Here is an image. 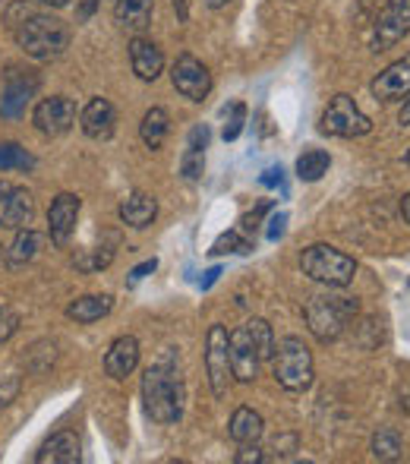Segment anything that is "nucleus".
Instances as JSON below:
<instances>
[{
  "instance_id": "obj_31",
  "label": "nucleus",
  "mask_w": 410,
  "mask_h": 464,
  "mask_svg": "<svg viewBox=\"0 0 410 464\" xmlns=\"http://www.w3.org/2000/svg\"><path fill=\"white\" fill-rule=\"evenodd\" d=\"M246 123V104L243 102H234L231 108H224V142H234L240 136Z\"/></svg>"
},
{
  "instance_id": "obj_25",
  "label": "nucleus",
  "mask_w": 410,
  "mask_h": 464,
  "mask_svg": "<svg viewBox=\"0 0 410 464\" xmlns=\"http://www.w3.org/2000/svg\"><path fill=\"white\" fill-rule=\"evenodd\" d=\"M167 130H171V117H167L165 108H148L142 114V123H139V140L146 142V149L158 152L167 140Z\"/></svg>"
},
{
  "instance_id": "obj_1",
  "label": "nucleus",
  "mask_w": 410,
  "mask_h": 464,
  "mask_svg": "<svg viewBox=\"0 0 410 464\" xmlns=\"http://www.w3.org/2000/svg\"><path fill=\"white\" fill-rule=\"evenodd\" d=\"M142 408H146L148 420L161 423V427H171L184 417V382H180V372L174 357H161L155 367L142 372Z\"/></svg>"
},
{
  "instance_id": "obj_34",
  "label": "nucleus",
  "mask_w": 410,
  "mask_h": 464,
  "mask_svg": "<svg viewBox=\"0 0 410 464\" xmlns=\"http://www.w3.org/2000/svg\"><path fill=\"white\" fill-rule=\"evenodd\" d=\"M19 389H23V379H19V376L0 379V411L10 408V404L16 401V398H19Z\"/></svg>"
},
{
  "instance_id": "obj_44",
  "label": "nucleus",
  "mask_w": 410,
  "mask_h": 464,
  "mask_svg": "<svg viewBox=\"0 0 410 464\" xmlns=\"http://www.w3.org/2000/svg\"><path fill=\"white\" fill-rule=\"evenodd\" d=\"M405 161H407V165H410V149H407V155H405Z\"/></svg>"
},
{
  "instance_id": "obj_13",
  "label": "nucleus",
  "mask_w": 410,
  "mask_h": 464,
  "mask_svg": "<svg viewBox=\"0 0 410 464\" xmlns=\"http://www.w3.org/2000/svg\"><path fill=\"white\" fill-rule=\"evenodd\" d=\"M76 221H80V196L61 193L48 208V237L54 246H67L70 237L76 234Z\"/></svg>"
},
{
  "instance_id": "obj_29",
  "label": "nucleus",
  "mask_w": 410,
  "mask_h": 464,
  "mask_svg": "<svg viewBox=\"0 0 410 464\" xmlns=\"http://www.w3.org/2000/svg\"><path fill=\"white\" fill-rule=\"evenodd\" d=\"M246 332H250L259 357L269 361V357L275 354V332H272V325L265 323V319H250V323H246Z\"/></svg>"
},
{
  "instance_id": "obj_21",
  "label": "nucleus",
  "mask_w": 410,
  "mask_h": 464,
  "mask_svg": "<svg viewBox=\"0 0 410 464\" xmlns=\"http://www.w3.org/2000/svg\"><path fill=\"white\" fill-rule=\"evenodd\" d=\"M205 149H208V127H205V123H199V127L190 130V140H186L184 161H180V174H184V180H190V184H196V180L203 178Z\"/></svg>"
},
{
  "instance_id": "obj_5",
  "label": "nucleus",
  "mask_w": 410,
  "mask_h": 464,
  "mask_svg": "<svg viewBox=\"0 0 410 464\" xmlns=\"http://www.w3.org/2000/svg\"><path fill=\"white\" fill-rule=\"evenodd\" d=\"M300 269L310 281L325 285V287H348L357 276L354 256H348V253H341L331 244L307 246L300 256Z\"/></svg>"
},
{
  "instance_id": "obj_17",
  "label": "nucleus",
  "mask_w": 410,
  "mask_h": 464,
  "mask_svg": "<svg viewBox=\"0 0 410 464\" xmlns=\"http://www.w3.org/2000/svg\"><path fill=\"white\" fill-rule=\"evenodd\" d=\"M82 461V442L76 433L61 430L35 452V464H80Z\"/></svg>"
},
{
  "instance_id": "obj_33",
  "label": "nucleus",
  "mask_w": 410,
  "mask_h": 464,
  "mask_svg": "<svg viewBox=\"0 0 410 464\" xmlns=\"http://www.w3.org/2000/svg\"><path fill=\"white\" fill-rule=\"evenodd\" d=\"M16 329H19V316L10 306H0V348L16 335Z\"/></svg>"
},
{
  "instance_id": "obj_40",
  "label": "nucleus",
  "mask_w": 410,
  "mask_h": 464,
  "mask_svg": "<svg viewBox=\"0 0 410 464\" xmlns=\"http://www.w3.org/2000/svg\"><path fill=\"white\" fill-rule=\"evenodd\" d=\"M401 215H405V221L410 225V193L405 196V199H401Z\"/></svg>"
},
{
  "instance_id": "obj_32",
  "label": "nucleus",
  "mask_w": 410,
  "mask_h": 464,
  "mask_svg": "<svg viewBox=\"0 0 410 464\" xmlns=\"http://www.w3.org/2000/svg\"><path fill=\"white\" fill-rule=\"evenodd\" d=\"M6 168H32V159L16 142H4L0 146V171H6Z\"/></svg>"
},
{
  "instance_id": "obj_6",
  "label": "nucleus",
  "mask_w": 410,
  "mask_h": 464,
  "mask_svg": "<svg viewBox=\"0 0 410 464\" xmlns=\"http://www.w3.org/2000/svg\"><path fill=\"white\" fill-rule=\"evenodd\" d=\"M319 130L325 136H338V140H357V136H367L373 130V121L357 108L350 95H335L319 117Z\"/></svg>"
},
{
  "instance_id": "obj_15",
  "label": "nucleus",
  "mask_w": 410,
  "mask_h": 464,
  "mask_svg": "<svg viewBox=\"0 0 410 464\" xmlns=\"http://www.w3.org/2000/svg\"><path fill=\"white\" fill-rule=\"evenodd\" d=\"M369 89H373L376 102H382V104L405 102V98L410 95V57H405V61H395L392 67L382 70Z\"/></svg>"
},
{
  "instance_id": "obj_41",
  "label": "nucleus",
  "mask_w": 410,
  "mask_h": 464,
  "mask_svg": "<svg viewBox=\"0 0 410 464\" xmlns=\"http://www.w3.org/2000/svg\"><path fill=\"white\" fill-rule=\"evenodd\" d=\"M44 6H54V10H63V6H70V0H42Z\"/></svg>"
},
{
  "instance_id": "obj_16",
  "label": "nucleus",
  "mask_w": 410,
  "mask_h": 464,
  "mask_svg": "<svg viewBox=\"0 0 410 464\" xmlns=\"http://www.w3.org/2000/svg\"><path fill=\"white\" fill-rule=\"evenodd\" d=\"M129 67H133L136 80L155 82L161 76V70H165V54H161V48L152 38L136 35L133 42H129Z\"/></svg>"
},
{
  "instance_id": "obj_10",
  "label": "nucleus",
  "mask_w": 410,
  "mask_h": 464,
  "mask_svg": "<svg viewBox=\"0 0 410 464\" xmlns=\"http://www.w3.org/2000/svg\"><path fill=\"white\" fill-rule=\"evenodd\" d=\"M32 123L42 136H63L76 123V102L67 95H51L35 104Z\"/></svg>"
},
{
  "instance_id": "obj_37",
  "label": "nucleus",
  "mask_w": 410,
  "mask_h": 464,
  "mask_svg": "<svg viewBox=\"0 0 410 464\" xmlns=\"http://www.w3.org/2000/svg\"><path fill=\"white\" fill-rule=\"evenodd\" d=\"M171 4H174V10H177L180 23H186V19H190V0H171Z\"/></svg>"
},
{
  "instance_id": "obj_38",
  "label": "nucleus",
  "mask_w": 410,
  "mask_h": 464,
  "mask_svg": "<svg viewBox=\"0 0 410 464\" xmlns=\"http://www.w3.org/2000/svg\"><path fill=\"white\" fill-rule=\"evenodd\" d=\"M398 123L401 127H410V95L405 98V108H401V114H398Z\"/></svg>"
},
{
  "instance_id": "obj_14",
  "label": "nucleus",
  "mask_w": 410,
  "mask_h": 464,
  "mask_svg": "<svg viewBox=\"0 0 410 464\" xmlns=\"http://www.w3.org/2000/svg\"><path fill=\"white\" fill-rule=\"evenodd\" d=\"M227 351H231V370L237 382H253L259 376V367H262V357H259L256 344H253L246 325H240L237 332H231V342H227Z\"/></svg>"
},
{
  "instance_id": "obj_2",
  "label": "nucleus",
  "mask_w": 410,
  "mask_h": 464,
  "mask_svg": "<svg viewBox=\"0 0 410 464\" xmlns=\"http://www.w3.org/2000/svg\"><path fill=\"white\" fill-rule=\"evenodd\" d=\"M16 48H23L32 61H57L70 48V29L51 13H25L23 23L13 25Z\"/></svg>"
},
{
  "instance_id": "obj_42",
  "label": "nucleus",
  "mask_w": 410,
  "mask_h": 464,
  "mask_svg": "<svg viewBox=\"0 0 410 464\" xmlns=\"http://www.w3.org/2000/svg\"><path fill=\"white\" fill-rule=\"evenodd\" d=\"M231 0H205V6L208 10H221V6H227Z\"/></svg>"
},
{
  "instance_id": "obj_26",
  "label": "nucleus",
  "mask_w": 410,
  "mask_h": 464,
  "mask_svg": "<svg viewBox=\"0 0 410 464\" xmlns=\"http://www.w3.org/2000/svg\"><path fill=\"white\" fill-rule=\"evenodd\" d=\"M38 250H42V234H35L32 227H23V231L16 234V240H13V246L6 250V266H13V269H19V266L32 263V259L38 256Z\"/></svg>"
},
{
  "instance_id": "obj_35",
  "label": "nucleus",
  "mask_w": 410,
  "mask_h": 464,
  "mask_svg": "<svg viewBox=\"0 0 410 464\" xmlns=\"http://www.w3.org/2000/svg\"><path fill=\"white\" fill-rule=\"evenodd\" d=\"M259 461H265V452L259 449V442H243L240 452L234 455V464H259Z\"/></svg>"
},
{
  "instance_id": "obj_8",
  "label": "nucleus",
  "mask_w": 410,
  "mask_h": 464,
  "mask_svg": "<svg viewBox=\"0 0 410 464\" xmlns=\"http://www.w3.org/2000/svg\"><path fill=\"white\" fill-rule=\"evenodd\" d=\"M38 86H42V80H38L35 70L10 67L6 70V80H4V95H0V114H4L6 121L23 117L25 104L35 98Z\"/></svg>"
},
{
  "instance_id": "obj_4",
  "label": "nucleus",
  "mask_w": 410,
  "mask_h": 464,
  "mask_svg": "<svg viewBox=\"0 0 410 464\" xmlns=\"http://www.w3.org/2000/svg\"><path fill=\"white\" fill-rule=\"evenodd\" d=\"M272 376L284 392H307L312 385V351L297 335H288L281 344H275L272 354Z\"/></svg>"
},
{
  "instance_id": "obj_7",
  "label": "nucleus",
  "mask_w": 410,
  "mask_h": 464,
  "mask_svg": "<svg viewBox=\"0 0 410 464\" xmlns=\"http://www.w3.org/2000/svg\"><path fill=\"white\" fill-rule=\"evenodd\" d=\"M227 335L224 325H212L205 335V372H208V385H212L215 398H227L234 382V370H231V351H227Z\"/></svg>"
},
{
  "instance_id": "obj_18",
  "label": "nucleus",
  "mask_w": 410,
  "mask_h": 464,
  "mask_svg": "<svg viewBox=\"0 0 410 464\" xmlns=\"http://www.w3.org/2000/svg\"><path fill=\"white\" fill-rule=\"evenodd\" d=\"M136 367H139V342H136L133 335L114 338L108 354H104V372L120 382V379H127Z\"/></svg>"
},
{
  "instance_id": "obj_9",
  "label": "nucleus",
  "mask_w": 410,
  "mask_h": 464,
  "mask_svg": "<svg viewBox=\"0 0 410 464\" xmlns=\"http://www.w3.org/2000/svg\"><path fill=\"white\" fill-rule=\"evenodd\" d=\"M410 32V0H388L373 25V51H388Z\"/></svg>"
},
{
  "instance_id": "obj_43",
  "label": "nucleus",
  "mask_w": 410,
  "mask_h": 464,
  "mask_svg": "<svg viewBox=\"0 0 410 464\" xmlns=\"http://www.w3.org/2000/svg\"><path fill=\"white\" fill-rule=\"evenodd\" d=\"M6 256V250H4V246H0V259H4Z\"/></svg>"
},
{
  "instance_id": "obj_11",
  "label": "nucleus",
  "mask_w": 410,
  "mask_h": 464,
  "mask_svg": "<svg viewBox=\"0 0 410 464\" xmlns=\"http://www.w3.org/2000/svg\"><path fill=\"white\" fill-rule=\"evenodd\" d=\"M171 82L184 98L190 102H205L208 92H212V73L199 57L193 54H180L171 67Z\"/></svg>"
},
{
  "instance_id": "obj_12",
  "label": "nucleus",
  "mask_w": 410,
  "mask_h": 464,
  "mask_svg": "<svg viewBox=\"0 0 410 464\" xmlns=\"http://www.w3.org/2000/svg\"><path fill=\"white\" fill-rule=\"evenodd\" d=\"M35 218V196L25 187L0 180V227L10 231H23Z\"/></svg>"
},
{
  "instance_id": "obj_39",
  "label": "nucleus",
  "mask_w": 410,
  "mask_h": 464,
  "mask_svg": "<svg viewBox=\"0 0 410 464\" xmlns=\"http://www.w3.org/2000/svg\"><path fill=\"white\" fill-rule=\"evenodd\" d=\"M95 4H99V0H86V4H82V10H80V19H86V16H92V10H95Z\"/></svg>"
},
{
  "instance_id": "obj_20",
  "label": "nucleus",
  "mask_w": 410,
  "mask_h": 464,
  "mask_svg": "<svg viewBox=\"0 0 410 464\" xmlns=\"http://www.w3.org/2000/svg\"><path fill=\"white\" fill-rule=\"evenodd\" d=\"M155 215H158V199L148 193H129L127 199L120 202V208H117V218L127 227H136V231L152 225Z\"/></svg>"
},
{
  "instance_id": "obj_19",
  "label": "nucleus",
  "mask_w": 410,
  "mask_h": 464,
  "mask_svg": "<svg viewBox=\"0 0 410 464\" xmlns=\"http://www.w3.org/2000/svg\"><path fill=\"white\" fill-rule=\"evenodd\" d=\"M114 123H117V111L108 98H92L80 114V127L89 140H108L114 133Z\"/></svg>"
},
{
  "instance_id": "obj_30",
  "label": "nucleus",
  "mask_w": 410,
  "mask_h": 464,
  "mask_svg": "<svg viewBox=\"0 0 410 464\" xmlns=\"http://www.w3.org/2000/svg\"><path fill=\"white\" fill-rule=\"evenodd\" d=\"M250 250H253V244L246 237H240V231H227L215 240L208 253H212V256H224V253H250Z\"/></svg>"
},
{
  "instance_id": "obj_24",
  "label": "nucleus",
  "mask_w": 410,
  "mask_h": 464,
  "mask_svg": "<svg viewBox=\"0 0 410 464\" xmlns=\"http://www.w3.org/2000/svg\"><path fill=\"white\" fill-rule=\"evenodd\" d=\"M262 430H265V423H262V417L256 414L253 408H237L231 414V423H227V433H231V440L234 442H259L262 440Z\"/></svg>"
},
{
  "instance_id": "obj_23",
  "label": "nucleus",
  "mask_w": 410,
  "mask_h": 464,
  "mask_svg": "<svg viewBox=\"0 0 410 464\" xmlns=\"http://www.w3.org/2000/svg\"><path fill=\"white\" fill-rule=\"evenodd\" d=\"M114 16L123 29L146 32L152 25V0H114Z\"/></svg>"
},
{
  "instance_id": "obj_22",
  "label": "nucleus",
  "mask_w": 410,
  "mask_h": 464,
  "mask_svg": "<svg viewBox=\"0 0 410 464\" xmlns=\"http://www.w3.org/2000/svg\"><path fill=\"white\" fill-rule=\"evenodd\" d=\"M110 310H114V297L110 294H86V297L73 300L67 306V319H73L80 325H92L108 316Z\"/></svg>"
},
{
  "instance_id": "obj_28",
  "label": "nucleus",
  "mask_w": 410,
  "mask_h": 464,
  "mask_svg": "<svg viewBox=\"0 0 410 464\" xmlns=\"http://www.w3.org/2000/svg\"><path fill=\"white\" fill-rule=\"evenodd\" d=\"M369 452L376 461H398L401 459V433L395 427H379L369 442Z\"/></svg>"
},
{
  "instance_id": "obj_3",
  "label": "nucleus",
  "mask_w": 410,
  "mask_h": 464,
  "mask_svg": "<svg viewBox=\"0 0 410 464\" xmlns=\"http://www.w3.org/2000/svg\"><path fill=\"white\" fill-rule=\"evenodd\" d=\"M331 291H341V287H331ZM316 294V297L307 300L303 306V319H307V329L316 342L329 344L335 338H341V332L348 329V319L357 316L360 304L357 297H348V294Z\"/></svg>"
},
{
  "instance_id": "obj_36",
  "label": "nucleus",
  "mask_w": 410,
  "mask_h": 464,
  "mask_svg": "<svg viewBox=\"0 0 410 464\" xmlns=\"http://www.w3.org/2000/svg\"><path fill=\"white\" fill-rule=\"evenodd\" d=\"M155 269H158V259H148V263L136 266V269H133V276H129V285H139V281L146 278L148 272H155Z\"/></svg>"
},
{
  "instance_id": "obj_27",
  "label": "nucleus",
  "mask_w": 410,
  "mask_h": 464,
  "mask_svg": "<svg viewBox=\"0 0 410 464\" xmlns=\"http://www.w3.org/2000/svg\"><path fill=\"white\" fill-rule=\"evenodd\" d=\"M329 168H331V155L325 149H307L297 159V178L303 184H316V180H322V174H329Z\"/></svg>"
}]
</instances>
